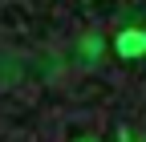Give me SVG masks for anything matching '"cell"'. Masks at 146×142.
Segmentation results:
<instances>
[{
    "instance_id": "6da1fadb",
    "label": "cell",
    "mask_w": 146,
    "mask_h": 142,
    "mask_svg": "<svg viewBox=\"0 0 146 142\" xmlns=\"http://www.w3.org/2000/svg\"><path fill=\"white\" fill-rule=\"evenodd\" d=\"M114 49L122 53V57H142V53H146V33H138V29L122 33V37L114 41Z\"/></svg>"
}]
</instances>
